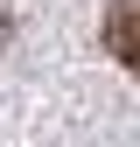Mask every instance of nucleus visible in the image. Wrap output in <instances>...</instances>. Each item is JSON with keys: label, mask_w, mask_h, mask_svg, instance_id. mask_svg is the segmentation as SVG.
<instances>
[{"label": "nucleus", "mask_w": 140, "mask_h": 147, "mask_svg": "<svg viewBox=\"0 0 140 147\" xmlns=\"http://www.w3.org/2000/svg\"><path fill=\"white\" fill-rule=\"evenodd\" d=\"M105 49L140 77V0H119V7L105 14Z\"/></svg>", "instance_id": "obj_1"}]
</instances>
